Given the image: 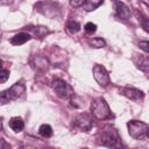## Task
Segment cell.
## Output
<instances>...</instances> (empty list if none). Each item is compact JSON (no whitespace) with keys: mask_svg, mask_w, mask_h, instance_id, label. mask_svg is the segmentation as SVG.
<instances>
[{"mask_svg":"<svg viewBox=\"0 0 149 149\" xmlns=\"http://www.w3.org/2000/svg\"><path fill=\"white\" fill-rule=\"evenodd\" d=\"M88 44L93 48H102V47H105L106 43L101 37H94V38H91L88 41Z\"/></svg>","mask_w":149,"mask_h":149,"instance_id":"obj_16","label":"cell"},{"mask_svg":"<svg viewBox=\"0 0 149 149\" xmlns=\"http://www.w3.org/2000/svg\"><path fill=\"white\" fill-rule=\"evenodd\" d=\"M136 66L142 70L143 72H148V69H149V61H148V57L146 55H136L135 59H134Z\"/></svg>","mask_w":149,"mask_h":149,"instance_id":"obj_10","label":"cell"},{"mask_svg":"<svg viewBox=\"0 0 149 149\" xmlns=\"http://www.w3.org/2000/svg\"><path fill=\"white\" fill-rule=\"evenodd\" d=\"M2 129V120H1V118H0V130Z\"/></svg>","mask_w":149,"mask_h":149,"instance_id":"obj_26","label":"cell"},{"mask_svg":"<svg viewBox=\"0 0 149 149\" xmlns=\"http://www.w3.org/2000/svg\"><path fill=\"white\" fill-rule=\"evenodd\" d=\"M97 142L104 147L111 149H122L121 137L115 128L112 126H105L97 133Z\"/></svg>","mask_w":149,"mask_h":149,"instance_id":"obj_1","label":"cell"},{"mask_svg":"<svg viewBox=\"0 0 149 149\" xmlns=\"http://www.w3.org/2000/svg\"><path fill=\"white\" fill-rule=\"evenodd\" d=\"M8 147V144H7V142L0 136V149H6Z\"/></svg>","mask_w":149,"mask_h":149,"instance_id":"obj_24","label":"cell"},{"mask_svg":"<svg viewBox=\"0 0 149 149\" xmlns=\"http://www.w3.org/2000/svg\"><path fill=\"white\" fill-rule=\"evenodd\" d=\"M91 112L99 120H105V119L111 116V111H109L108 104L106 102V100L102 97L95 98L92 101V104H91Z\"/></svg>","mask_w":149,"mask_h":149,"instance_id":"obj_2","label":"cell"},{"mask_svg":"<svg viewBox=\"0 0 149 149\" xmlns=\"http://www.w3.org/2000/svg\"><path fill=\"white\" fill-rule=\"evenodd\" d=\"M66 28L70 33H77L80 30V24L77 21H69L66 23Z\"/></svg>","mask_w":149,"mask_h":149,"instance_id":"obj_17","label":"cell"},{"mask_svg":"<svg viewBox=\"0 0 149 149\" xmlns=\"http://www.w3.org/2000/svg\"><path fill=\"white\" fill-rule=\"evenodd\" d=\"M20 149H36V148H34V147H29V146H24V147H21Z\"/></svg>","mask_w":149,"mask_h":149,"instance_id":"obj_25","label":"cell"},{"mask_svg":"<svg viewBox=\"0 0 149 149\" xmlns=\"http://www.w3.org/2000/svg\"><path fill=\"white\" fill-rule=\"evenodd\" d=\"M85 30H86L87 33H94V31L97 30V24H94V23H92V22H87V23L85 24Z\"/></svg>","mask_w":149,"mask_h":149,"instance_id":"obj_21","label":"cell"},{"mask_svg":"<svg viewBox=\"0 0 149 149\" xmlns=\"http://www.w3.org/2000/svg\"><path fill=\"white\" fill-rule=\"evenodd\" d=\"M73 126L81 130V132H88L91 128H92V119L88 114L86 113H83V114H79L74 120H73Z\"/></svg>","mask_w":149,"mask_h":149,"instance_id":"obj_6","label":"cell"},{"mask_svg":"<svg viewBox=\"0 0 149 149\" xmlns=\"http://www.w3.org/2000/svg\"><path fill=\"white\" fill-rule=\"evenodd\" d=\"M29 40H30V35L29 34H27V33H19V34L14 35L10 38V43L13 45H21V44H24Z\"/></svg>","mask_w":149,"mask_h":149,"instance_id":"obj_11","label":"cell"},{"mask_svg":"<svg viewBox=\"0 0 149 149\" xmlns=\"http://www.w3.org/2000/svg\"><path fill=\"white\" fill-rule=\"evenodd\" d=\"M40 134L43 136V137H50L51 135H52V128H51V126H49V125H47V123H44V125H42L41 127H40Z\"/></svg>","mask_w":149,"mask_h":149,"instance_id":"obj_15","label":"cell"},{"mask_svg":"<svg viewBox=\"0 0 149 149\" xmlns=\"http://www.w3.org/2000/svg\"><path fill=\"white\" fill-rule=\"evenodd\" d=\"M120 92H121L122 95L127 97L128 99H130L133 101H139V100H142L144 98V93L140 90H136V88L125 87V88H121Z\"/></svg>","mask_w":149,"mask_h":149,"instance_id":"obj_8","label":"cell"},{"mask_svg":"<svg viewBox=\"0 0 149 149\" xmlns=\"http://www.w3.org/2000/svg\"><path fill=\"white\" fill-rule=\"evenodd\" d=\"M10 100H9V97H8V93H7V90L1 92L0 93V105H6L8 104Z\"/></svg>","mask_w":149,"mask_h":149,"instance_id":"obj_19","label":"cell"},{"mask_svg":"<svg viewBox=\"0 0 149 149\" xmlns=\"http://www.w3.org/2000/svg\"><path fill=\"white\" fill-rule=\"evenodd\" d=\"M93 77L101 86H107L109 84V74L107 70L100 64H95L93 66Z\"/></svg>","mask_w":149,"mask_h":149,"instance_id":"obj_5","label":"cell"},{"mask_svg":"<svg viewBox=\"0 0 149 149\" xmlns=\"http://www.w3.org/2000/svg\"><path fill=\"white\" fill-rule=\"evenodd\" d=\"M114 9H115L116 16L120 17V19L126 20V19H128V17L130 16V10H129V8H128L123 2H121V1H115V2H114Z\"/></svg>","mask_w":149,"mask_h":149,"instance_id":"obj_9","label":"cell"},{"mask_svg":"<svg viewBox=\"0 0 149 149\" xmlns=\"http://www.w3.org/2000/svg\"><path fill=\"white\" fill-rule=\"evenodd\" d=\"M35 61H36V66L38 69H47L49 65L47 58H44V57H36Z\"/></svg>","mask_w":149,"mask_h":149,"instance_id":"obj_18","label":"cell"},{"mask_svg":"<svg viewBox=\"0 0 149 149\" xmlns=\"http://www.w3.org/2000/svg\"><path fill=\"white\" fill-rule=\"evenodd\" d=\"M84 3V0H79V1H70V5L71 6H73V7H79V6H81Z\"/></svg>","mask_w":149,"mask_h":149,"instance_id":"obj_23","label":"cell"},{"mask_svg":"<svg viewBox=\"0 0 149 149\" xmlns=\"http://www.w3.org/2000/svg\"><path fill=\"white\" fill-rule=\"evenodd\" d=\"M140 48H141L142 50H144V52H148V51H149V48H148V41L140 42Z\"/></svg>","mask_w":149,"mask_h":149,"instance_id":"obj_22","label":"cell"},{"mask_svg":"<svg viewBox=\"0 0 149 149\" xmlns=\"http://www.w3.org/2000/svg\"><path fill=\"white\" fill-rule=\"evenodd\" d=\"M31 30H33L34 35H35L36 37H38V38H42V37H44L47 34H49L48 28H47V27H42V26L35 27V28H33Z\"/></svg>","mask_w":149,"mask_h":149,"instance_id":"obj_14","label":"cell"},{"mask_svg":"<svg viewBox=\"0 0 149 149\" xmlns=\"http://www.w3.org/2000/svg\"><path fill=\"white\" fill-rule=\"evenodd\" d=\"M9 77V71L8 70H0V84L7 81Z\"/></svg>","mask_w":149,"mask_h":149,"instance_id":"obj_20","label":"cell"},{"mask_svg":"<svg viewBox=\"0 0 149 149\" xmlns=\"http://www.w3.org/2000/svg\"><path fill=\"white\" fill-rule=\"evenodd\" d=\"M1 68H2V61L0 59V70H1Z\"/></svg>","mask_w":149,"mask_h":149,"instance_id":"obj_27","label":"cell"},{"mask_svg":"<svg viewBox=\"0 0 149 149\" xmlns=\"http://www.w3.org/2000/svg\"><path fill=\"white\" fill-rule=\"evenodd\" d=\"M52 88L56 92V94L63 99H69L71 100L72 97L74 95V92L72 90V87L64 80L62 79H56L52 81Z\"/></svg>","mask_w":149,"mask_h":149,"instance_id":"obj_4","label":"cell"},{"mask_svg":"<svg viewBox=\"0 0 149 149\" xmlns=\"http://www.w3.org/2000/svg\"><path fill=\"white\" fill-rule=\"evenodd\" d=\"M100 5H102V1H92V0H87V1H84V3L81 5V8L85 9L86 12H91V10H94L97 9Z\"/></svg>","mask_w":149,"mask_h":149,"instance_id":"obj_13","label":"cell"},{"mask_svg":"<svg viewBox=\"0 0 149 149\" xmlns=\"http://www.w3.org/2000/svg\"><path fill=\"white\" fill-rule=\"evenodd\" d=\"M127 127H128L129 135L135 140H143L148 136L149 126L146 122L137 121V120H132L127 123Z\"/></svg>","mask_w":149,"mask_h":149,"instance_id":"obj_3","label":"cell"},{"mask_svg":"<svg viewBox=\"0 0 149 149\" xmlns=\"http://www.w3.org/2000/svg\"><path fill=\"white\" fill-rule=\"evenodd\" d=\"M9 127H10L15 133H19V132H21V130L23 129L24 122H23V120H22L21 118L15 116V118H12V119L9 120Z\"/></svg>","mask_w":149,"mask_h":149,"instance_id":"obj_12","label":"cell"},{"mask_svg":"<svg viewBox=\"0 0 149 149\" xmlns=\"http://www.w3.org/2000/svg\"><path fill=\"white\" fill-rule=\"evenodd\" d=\"M24 92H26V86H24L23 83H15L14 85H12L7 90L9 100H16V99H19L20 97H22L24 94Z\"/></svg>","mask_w":149,"mask_h":149,"instance_id":"obj_7","label":"cell"}]
</instances>
